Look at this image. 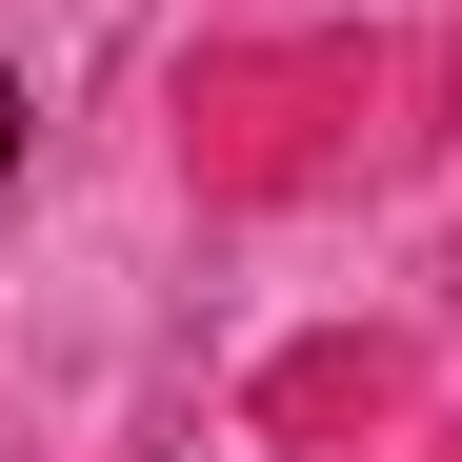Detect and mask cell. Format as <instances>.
Returning <instances> with one entry per match:
<instances>
[{
    "label": "cell",
    "instance_id": "1",
    "mask_svg": "<svg viewBox=\"0 0 462 462\" xmlns=\"http://www.w3.org/2000/svg\"><path fill=\"white\" fill-rule=\"evenodd\" d=\"M0 181H21V81H0Z\"/></svg>",
    "mask_w": 462,
    "mask_h": 462
}]
</instances>
